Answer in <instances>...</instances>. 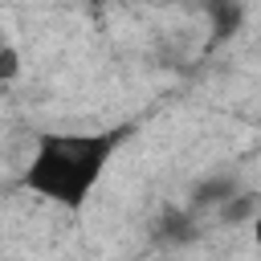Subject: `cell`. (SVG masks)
I'll use <instances>...</instances> for the list:
<instances>
[{"label": "cell", "mask_w": 261, "mask_h": 261, "mask_svg": "<svg viewBox=\"0 0 261 261\" xmlns=\"http://www.w3.org/2000/svg\"><path fill=\"white\" fill-rule=\"evenodd\" d=\"M130 130L126 126H114V130H90V135H77V130H37L33 139V155L20 171V188H29L33 196L65 208V212H77L94 184L102 179L110 155L118 151V143L126 139Z\"/></svg>", "instance_id": "obj_1"}, {"label": "cell", "mask_w": 261, "mask_h": 261, "mask_svg": "<svg viewBox=\"0 0 261 261\" xmlns=\"http://www.w3.org/2000/svg\"><path fill=\"white\" fill-rule=\"evenodd\" d=\"M212 16H216V33L224 37V33H232V29H237L241 8H237V4H232V8H224V4H220V8H212Z\"/></svg>", "instance_id": "obj_2"}]
</instances>
